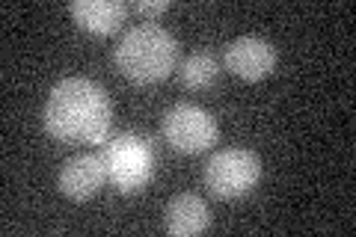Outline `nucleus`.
<instances>
[{"label":"nucleus","mask_w":356,"mask_h":237,"mask_svg":"<svg viewBox=\"0 0 356 237\" xmlns=\"http://www.w3.org/2000/svg\"><path fill=\"white\" fill-rule=\"evenodd\" d=\"M113 128L110 95L89 77H65L44 104V131L60 142L104 145Z\"/></svg>","instance_id":"nucleus-1"},{"label":"nucleus","mask_w":356,"mask_h":237,"mask_svg":"<svg viewBox=\"0 0 356 237\" xmlns=\"http://www.w3.org/2000/svg\"><path fill=\"white\" fill-rule=\"evenodd\" d=\"M178 44L158 24H140L128 30L116 44V69L131 83H161L175 72Z\"/></svg>","instance_id":"nucleus-2"},{"label":"nucleus","mask_w":356,"mask_h":237,"mask_svg":"<svg viewBox=\"0 0 356 237\" xmlns=\"http://www.w3.org/2000/svg\"><path fill=\"white\" fill-rule=\"evenodd\" d=\"M102 161L107 169V181L119 193H140L152 181L154 149L140 133H116L102 145Z\"/></svg>","instance_id":"nucleus-3"},{"label":"nucleus","mask_w":356,"mask_h":237,"mask_svg":"<svg viewBox=\"0 0 356 237\" xmlns=\"http://www.w3.org/2000/svg\"><path fill=\"white\" fill-rule=\"evenodd\" d=\"M261 178V161L250 149H222L205 163V190L214 199H243Z\"/></svg>","instance_id":"nucleus-4"},{"label":"nucleus","mask_w":356,"mask_h":237,"mask_svg":"<svg viewBox=\"0 0 356 237\" xmlns=\"http://www.w3.org/2000/svg\"><path fill=\"white\" fill-rule=\"evenodd\" d=\"M220 128L208 110L196 104H175L163 116V140L181 154H202L217 142Z\"/></svg>","instance_id":"nucleus-5"},{"label":"nucleus","mask_w":356,"mask_h":237,"mask_svg":"<svg viewBox=\"0 0 356 237\" xmlns=\"http://www.w3.org/2000/svg\"><path fill=\"white\" fill-rule=\"evenodd\" d=\"M107 181V169L102 154H74L63 163L57 175V187L65 199L72 202H86L92 199Z\"/></svg>","instance_id":"nucleus-6"},{"label":"nucleus","mask_w":356,"mask_h":237,"mask_svg":"<svg viewBox=\"0 0 356 237\" xmlns=\"http://www.w3.org/2000/svg\"><path fill=\"white\" fill-rule=\"evenodd\" d=\"M226 69L241 81H264L276 69V48L259 36H241L229 42Z\"/></svg>","instance_id":"nucleus-7"},{"label":"nucleus","mask_w":356,"mask_h":237,"mask_svg":"<svg viewBox=\"0 0 356 237\" xmlns=\"http://www.w3.org/2000/svg\"><path fill=\"white\" fill-rule=\"evenodd\" d=\"M163 225L166 231L175 237H193L202 234L211 225V211L208 202L196 193H178L170 199V205L163 211Z\"/></svg>","instance_id":"nucleus-8"},{"label":"nucleus","mask_w":356,"mask_h":237,"mask_svg":"<svg viewBox=\"0 0 356 237\" xmlns=\"http://www.w3.org/2000/svg\"><path fill=\"white\" fill-rule=\"evenodd\" d=\"M69 13L83 30L95 33V36H110L125 24L128 3L122 0H74Z\"/></svg>","instance_id":"nucleus-9"},{"label":"nucleus","mask_w":356,"mask_h":237,"mask_svg":"<svg viewBox=\"0 0 356 237\" xmlns=\"http://www.w3.org/2000/svg\"><path fill=\"white\" fill-rule=\"evenodd\" d=\"M220 77V63L208 51H196L178 65V81L187 89H211Z\"/></svg>","instance_id":"nucleus-10"},{"label":"nucleus","mask_w":356,"mask_h":237,"mask_svg":"<svg viewBox=\"0 0 356 237\" xmlns=\"http://www.w3.org/2000/svg\"><path fill=\"white\" fill-rule=\"evenodd\" d=\"M166 9H170V0H134V3H128V13L146 18L149 24H154V18L163 15Z\"/></svg>","instance_id":"nucleus-11"}]
</instances>
